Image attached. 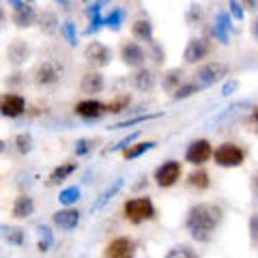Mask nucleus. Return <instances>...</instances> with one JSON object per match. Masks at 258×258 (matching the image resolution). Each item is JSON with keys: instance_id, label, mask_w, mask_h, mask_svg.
I'll list each match as a JSON object with an SVG mask.
<instances>
[{"instance_id": "f257e3e1", "label": "nucleus", "mask_w": 258, "mask_h": 258, "mask_svg": "<svg viewBox=\"0 0 258 258\" xmlns=\"http://www.w3.org/2000/svg\"><path fill=\"white\" fill-rule=\"evenodd\" d=\"M224 220V209L215 203H198L185 215V228L198 243H211Z\"/></svg>"}, {"instance_id": "f03ea898", "label": "nucleus", "mask_w": 258, "mask_h": 258, "mask_svg": "<svg viewBox=\"0 0 258 258\" xmlns=\"http://www.w3.org/2000/svg\"><path fill=\"white\" fill-rule=\"evenodd\" d=\"M123 213L125 220L132 224H142V222H151L155 220L157 209L153 205V200L149 196H140V198H132L123 205Z\"/></svg>"}, {"instance_id": "7ed1b4c3", "label": "nucleus", "mask_w": 258, "mask_h": 258, "mask_svg": "<svg viewBox=\"0 0 258 258\" xmlns=\"http://www.w3.org/2000/svg\"><path fill=\"white\" fill-rule=\"evenodd\" d=\"M230 74V64L228 62H222V60H211V62H207L203 64L198 71H196V82L198 86H203V88H209V86H213L217 82H222L224 78H228Z\"/></svg>"}, {"instance_id": "20e7f679", "label": "nucleus", "mask_w": 258, "mask_h": 258, "mask_svg": "<svg viewBox=\"0 0 258 258\" xmlns=\"http://www.w3.org/2000/svg\"><path fill=\"white\" fill-rule=\"evenodd\" d=\"M211 159L220 168H239L245 161V151L235 142H224L213 151Z\"/></svg>"}, {"instance_id": "39448f33", "label": "nucleus", "mask_w": 258, "mask_h": 258, "mask_svg": "<svg viewBox=\"0 0 258 258\" xmlns=\"http://www.w3.org/2000/svg\"><path fill=\"white\" fill-rule=\"evenodd\" d=\"M62 78V64L58 60H43L35 69V84L37 86H52Z\"/></svg>"}, {"instance_id": "423d86ee", "label": "nucleus", "mask_w": 258, "mask_h": 258, "mask_svg": "<svg viewBox=\"0 0 258 258\" xmlns=\"http://www.w3.org/2000/svg\"><path fill=\"white\" fill-rule=\"evenodd\" d=\"M84 58H86V62L91 64V67L103 69V67H108L110 60H112V50L101 41H91L86 45V50H84Z\"/></svg>"}, {"instance_id": "0eeeda50", "label": "nucleus", "mask_w": 258, "mask_h": 258, "mask_svg": "<svg viewBox=\"0 0 258 258\" xmlns=\"http://www.w3.org/2000/svg\"><path fill=\"white\" fill-rule=\"evenodd\" d=\"M181 174H183V168H181V161H176V159H168L164 161L157 170H155V181L159 187H172V185L181 179Z\"/></svg>"}, {"instance_id": "6e6552de", "label": "nucleus", "mask_w": 258, "mask_h": 258, "mask_svg": "<svg viewBox=\"0 0 258 258\" xmlns=\"http://www.w3.org/2000/svg\"><path fill=\"white\" fill-rule=\"evenodd\" d=\"M211 155H213V147H211V142L205 140V138H200V140L189 142L187 151H185V161L198 168V166L207 164V161L211 159Z\"/></svg>"}, {"instance_id": "1a4fd4ad", "label": "nucleus", "mask_w": 258, "mask_h": 258, "mask_svg": "<svg viewBox=\"0 0 258 258\" xmlns=\"http://www.w3.org/2000/svg\"><path fill=\"white\" fill-rule=\"evenodd\" d=\"M209 52H211V43H209V39L205 37H191L187 45H185L183 50V60L187 64H194V62H200L205 60Z\"/></svg>"}, {"instance_id": "9d476101", "label": "nucleus", "mask_w": 258, "mask_h": 258, "mask_svg": "<svg viewBox=\"0 0 258 258\" xmlns=\"http://www.w3.org/2000/svg\"><path fill=\"white\" fill-rule=\"evenodd\" d=\"M136 256V241L129 237H116L103 249V258H134Z\"/></svg>"}, {"instance_id": "9b49d317", "label": "nucleus", "mask_w": 258, "mask_h": 258, "mask_svg": "<svg viewBox=\"0 0 258 258\" xmlns=\"http://www.w3.org/2000/svg\"><path fill=\"white\" fill-rule=\"evenodd\" d=\"M120 58H123V62L127 67L140 69L144 64V60H147V52L142 50V45L136 41V39H132V41H125L120 45Z\"/></svg>"}, {"instance_id": "f8f14e48", "label": "nucleus", "mask_w": 258, "mask_h": 258, "mask_svg": "<svg viewBox=\"0 0 258 258\" xmlns=\"http://www.w3.org/2000/svg\"><path fill=\"white\" fill-rule=\"evenodd\" d=\"M24 110H26V99L22 95H15V93L0 95V114L3 116L18 118L24 114Z\"/></svg>"}, {"instance_id": "ddd939ff", "label": "nucleus", "mask_w": 258, "mask_h": 258, "mask_svg": "<svg viewBox=\"0 0 258 258\" xmlns=\"http://www.w3.org/2000/svg\"><path fill=\"white\" fill-rule=\"evenodd\" d=\"M76 114L86 118V120L99 118V116L106 114V103H101L97 99H84V101H80L76 106Z\"/></svg>"}, {"instance_id": "4468645a", "label": "nucleus", "mask_w": 258, "mask_h": 258, "mask_svg": "<svg viewBox=\"0 0 258 258\" xmlns=\"http://www.w3.org/2000/svg\"><path fill=\"white\" fill-rule=\"evenodd\" d=\"M37 11H35V7H32L30 3H22L18 9L13 11V24L18 28H30L32 24L37 22Z\"/></svg>"}, {"instance_id": "2eb2a0df", "label": "nucleus", "mask_w": 258, "mask_h": 258, "mask_svg": "<svg viewBox=\"0 0 258 258\" xmlns=\"http://www.w3.org/2000/svg\"><path fill=\"white\" fill-rule=\"evenodd\" d=\"M52 220L60 230H74L80 224V211H76V209H71V207L60 209V211H56L52 215Z\"/></svg>"}, {"instance_id": "dca6fc26", "label": "nucleus", "mask_w": 258, "mask_h": 258, "mask_svg": "<svg viewBox=\"0 0 258 258\" xmlns=\"http://www.w3.org/2000/svg\"><path fill=\"white\" fill-rule=\"evenodd\" d=\"M103 86H106V80H103V76L99 74V71H91V74H86L82 78V84H80L82 93H86V95H99L103 91Z\"/></svg>"}, {"instance_id": "f3484780", "label": "nucleus", "mask_w": 258, "mask_h": 258, "mask_svg": "<svg viewBox=\"0 0 258 258\" xmlns=\"http://www.w3.org/2000/svg\"><path fill=\"white\" fill-rule=\"evenodd\" d=\"M30 56V47L26 41H13L9 45V50H7V58H9L11 64H15V67H20L22 62H26Z\"/></svg>"}, {"instance_id": "a211bd4d", "label": "nucleus", "mask_w": 258, "mask_h": 258, "mask_svg": "<svg viewBox=\"0 0 258 258\" xmlns=\"http://www.w3.org/2000/svg\"><path fill=\"white\" fill-rule=\"evenodd\" d=\"M32 211H35V203H32V198H30V196L22 194V196L15 198L13 209H11L13 217H18V220H26V217L32 215Z\"/></svg>"}, {"instance_id": "6ab92c4d", "label": "nucleus", "mask_w": 258, "mask_h": 258, "mask_svg": "<svg viewBox=\"0 0 258 258\" xmlns=\"http://www.w3.org/2000/svg\"><path fill=\"white\" fill-rule=\"evenodd\" d=\"M132 32H134V39L136 41H144V43H151L155 35H153V24L149 20H136L132 24Z\"/></svg>"}, {"instance_id": "aec40b11", "label": "nucleus", "mask_w": 258, "mask_h": 258, "mask_svg": "<svg viewBox=\"0 0 258 258\" xmlns=\"http://www.w3.org/2000/svg\"><path fill=\"white\" fill-rule=\"evenodd\" d=\"M123 185H125V179H116V181H114V183H112V185H108V187H106V189H103V191H101V196H99V198H97V203L93 205V213H95V211H101V209H103V207H106V205L110 203V200H112V198H114V196H116V194L120 191V187H123Z\"/></svg>"}, {"instance_id": "412c9836", "label": "nucleus", "mask_w": 258, "mask_h": 258, "mask_svg": "<svg viewBox=\"0 0 258 258\" xmlns=\"http://www.w3.org/2000/svg\"><path fill=\"white\" fill-rule=\"evenodd\" d=\"M134 84L138 91L142 93H149L153 86H155V74H153L151 69L147 67H140L138 71H136V76H134Z\"/></svg>"}, {"instance_id": "4be33fe9", "label": "nucleus", "mask_w": 258, "mask_h": 258, "mask_svg": "<svg viewBox=\"0 0 258 258\" xmlns=\"http://www.w3.org/2000/svg\"><path fill=\"white\" fill-rule=\"evenodd\" d=\"M37 22H39V28H41L43 35H50V37L56 35L58 28H60V22H58V18H56V13H52V11H43L37 18Z\"/></svg>"}, {"instance_id": "5701e85b", "label": "nucleus", "mask_w": 258, "mask_h": 258, "mask_svg": "<svg viewBox=\"0 0 258 258\" xmlns=\"http://www.w3.org/2000/svg\"><path fill=\"white\" fill-rule=\"evenodd\" d=\"M155 147H157V142L147 140V142H138V144H129V147L123 149L120 153H123V159H138L140 155L149 153L151 149H155Z\"/></svg>"}, {"instance_id": "b1692460", "label": "nucleus", "mask_w": 258, "mask_h": 258, "mask_svg": "<svg viewBox=\"0 0 258 258\" xmlns=\"http://www.w3.org/2000/svg\"><path fill=\"white\" fill-rule=\"evenodd\" d=\"M187 185L194 187V189H198V191L209 189V185H211V176H209V172L203 170V168H196V170L187 176Z\"/></svg>"}, {"instance_id": "393cba45", "label": "nucleus", "mask_w": 258, "mask_h": 258, "mask_svg": "<svg viewBox=\"0 0 258 258\" xmlns=\"http://www.w3.org/2000/svg\"><path fill=\"white\" fill-rule=\"evenodd\" d=\"M76 164H60V166H56L54 170L50 172V176H47V185H58L60 181L64 179H69L71 174L76 172Z\"/></svg>"}, {"instance_id": "a878e982", "label": "nucleus", "mask_w": 258, "mask_h": 258, "mask_svg": "<svg viewBox=\"0 0 258 258\" xmlns=\"http://www.w3.org/2000/svg\"><path fill=\"white\" fill-rule=\"evenodd\" d=\"M181 84H183V71L181 69H170L168 74H164V78H161V88H164L166 93H174Z\"/></svg>"}, {"instance_id": "bb28decb", "label": "nucleus", "mask_w": 258, "mask_h": 258, "mask_svg": "<svg viewBox=\"0 0 258 258\" xmlns=\"http://www.w3.org/2000/svg\"><path fill=\"white\" fill-rule=\"evenodd\" d=\"M200 91H203V86H198L196 82H183L176 91L172 93V99L174 101H183V99H189L191 95H198Z\"/></svg>"}, {"instance_id": "cd10ccee", "label": "nucleus", "mask_w": 258, "mask_h": 258, "mask_svg": "<svg viewBox=\"0 0 258 258\" xmlns=\"http://www.w3.org/2000/svg\"><path fill=\"white\" fill-rule=\"evenodd\" d=\"M88 20H91V24H88V28L86 32L91 35V32H97L99 28H103V18H101V5H93V7H88Z\"/></svg>"}, {"instance_id": "c85d7f7f", "label": "nucleus", "mask_w": 258, "mask_h": 258, "mask_svg": "<svg viewBox=\"0 0 258 258\" xmlns=\"http://www.w3.org/2000/svg\"><path fill=\"white\" fill-rule=\"evenodd\" d=\"M3 230V239L9 241L11 245H22L24 243V230L18 228V226H0Z\"/></svg>"}, {"instance_id": "c756f323", "label": "nucleus", "mask_w": 258, "mask_h": 258, "mask_svg": "<svg viewBox=\"0 0 258 258\" xmlns=\"http://www.w3.org/2000/svg\"><path fill=\"white\" fill-rule=\"evenodd\" d=\"M80 196H82V189L78 187V185H74V187H64L60 194H58V203L64 205V207H71V205H76Z\"/></svg>"}, {"instance_id": "7c9ffc66", "label": "nucleus", "mask_w": 258, "mask_h": 258, "mask_svg": "<svg viewBox=\"0 0 258 258\" xmlns=\"http://www.w3.org/2000/svg\"><path fill=\"white\" fill-rule=\"evenodd\" d=\"M161 116V112H153V114H140V116H134V118H127V120H120V123L116 125H112L110 129L114 132V129H125V127H136V125H140L144 123V120H153V118H159Z\"/></svg>"}, {"instance_id": "2f4dec72", "label": "nucleus", "mask_w": 258, "mask_h": 258, "mask_svg": "<svg viewBox=\"0 0 258 258\" xmlns=\"http://www.w3.org/2000/svg\"><path fill=\"white\" fill-rule=\"evenodd\" d=\"M39 243H37V247H39V252H47L52 245H54V235H52V230L47 228V226H39Z\"/></svg>"}, {"instance_id": "473e14b6", "label": "nucleus", "mask_w": 258, "mask_h": 258, "mask_svg": "<svg viewBox=\"0 0 258 258\" xmlns=\"http://www.w3.org/2000/svg\"><path fill=\"white\" fill-rule=\"evenodd\" d=\"M125 20V11L123 9H112L108 18H103V26H108L110 30H120Z\"/></svg>"}, {"instance_id": "72a5a7b5", "label": "nucleus", "mask_w": 258, "mask_h": 258, "mask_svg": "<svg viewBox=\"0 0 258 258\" xmlns=\"http://www.w3.org/2000/svg\"><path fill=\"white\" fill-rule=\"evenodd\" d=\"M129 103H132V97H129V95H120V97H116L114 101L108 103L106 112H108V114H118V112H123Z\"/></svg>"}, {"instance_id": "f704fd0d", "label": "nucleus", "mask_w": 258, "mask_h": 258, "mask_svg": "<svg viewBox=\"0 0 258 258\" xmlns=\"http://www.w3.org/2000/svg\"><path fill=\"white\" fill-rule=\"evenodd\" d=\"M205 18V11H203V7L194 3L189 9H187V15H185V22H187V26H198L200 22H203Z\"/></svg>"}, {"instance_id": "c9c22d12", "label": "nucleus", "mask_w": 258, "mask_h": 258, "mask_svg": "<svg viewBox=\"0 0 258 258\" xmlns=\"http://www.w3.org/2000/svg\"><path fill=\"white\" fill-rule=\"evenodd\" d=\"M58 30H60V35L64 37V41H67L69 45H78V32H76L74 22H62Z\"/></svg>"}, {"instance_id": "e433bc0d", "label": "nucleus", "mask_w": 258, "mask_h": 258, "mask_svg": "<svg viewBox=\"0 0 258 258\" xmlns=\"http://www.w3.org/2000/svg\"><path fill=\"white\" fill-rule=\"evenodd\" d=\"M164 258H198V254L187 245H174L172 249H168Z\"/></svg>"}, {"instance_id": "4c0bfd02", "label": "nucleus", "mask_w": 258, "mask_h": 258, "mask_svg": "<svg viewBox=\"0 0 258 258\" xmlns=\"http://www.w3.org/2000/svg\"><path fill=\"white\" fill-rule=\"evenodd\" d=\"M15 147H18V151L22 153V155L30 153V149H32V136L30 134H18V136H15Z\"/></svg>"}, {"instance_id": "58836bf2", "label": "nucleus", "mask_w": 258, "mask_h": 258, "mask_svg": "<svg viewBox=\"0 0 258 258\" xmlns=\"http://www.w3.org/2000/svg\"><path fill=\"white\" fill-rule=\"evenodd\" d=\"M138 136H140V129H136L134 134H129V136H125V138H120L114 147H110L108 149V153H114V151H123V149H127L129 144H134L136 140H138Z\"/></svg>"}, {"instance_id": "ea45409f", "label": "nucleus", "mask_w": 258, "mask_h": 258, "mask_svg": "<svg viewBox=\"0 0 258 258\" xmlns=\"http://www.w3.org/2000/svg\"><path fill=\"white\" fill-rule=\"evenodd\" d=\"M95 149V140H91V138H80L78 142H76V155L78 157H82V155H88Z\"/></svg>"}, {"instance_id": "a19ab883", "label": "nucleus", "mask_w": 258, "mask_h": 258, "mask_svg": "<svg viewBox=\"0 0 258 258\" xmlns=\"http://www.w3.org/2000/svg\"><path fill=\"white\" fill-rule=\"evenodd\" d=\"M213 26L222 28V30H226V32H230V28H232V20H230V15L226 13V11L215 13V22H213Z\"/></svg>"}, {"instance_id": "79ce46f5", "label": "nucleus", "mask_w": 258, "mask_h": 258, "mask_svg": "<svg viewBox=\"0 0 258 258\" xmlns=\"http://www.w3.org/2000/svg\"><path fill=\"white\" fill-rule=\"evenodd\" d=\"M247 230H249V239H252V243H254V245H258V213L249 215Z\"/></svg>"}, {"instance_id": "37998d69", "label": "nucleus", "mask_w": 258, "mask_h": 258, "mask_svg": "<svg viewBox=\"0 0 258 258\" xmlns=\"http://www.w3.org/2000/svg\"><path fill=\"white\" fill-rule=\"evenodd\" d=\"M149 47H151V54H153V60H155L157 64H161L164 62V58H166V52L161 50V45L155 41V39H153V41L149 43Z\"/></svg>"}, {"instance_id": "c03bdc74", "label": "nucleus", "mask_w": 258, "mask_h": 258, "mask_svg": "<svg viewBox=\"0 0 258 258\" xmlns=\"http://www.w3.org/2000/svg\"><path fill=\"white\" fill-rule=\"evenodd\" d=\"M245 106H247V103H243V101H241V103H235V106L226 108V110H224V114H220V116H213V118H211V123H220V120H224V118L232 116V114H235V112H237L239 108H245Z\"/></svg>"}, {"instance_id": "a18cd8bd", "label": "nucleus", "mask_w": 258, "mask_h": 258, "mask_svg": "<svg viewBox=\"0 0 258 258\" xmlns=\"http://www.w3.org/2000/svg\"><path fill=\"white\" fill-rule=\"evenodd\" d=\"M228 15H230L232 20H237V22L243 20L245 13H243V7L239 5V0H230V13H228Z\"/></svg>"}, {"instance_id": "49530a36", "label": "nucleus", "mask_w": 258, "mask_h": 258, "mask_svg": "<svg viewBox=\"0 0 258 258\" xmlns=\"http://www.w3.org/2000/svg\"><path fill=\"white\" fill-rule=\"evenodd\" d=\"M237 88H239V82H237V80H228V82L222 86V95H224V97H230L232 93L237 91Z\"/></svg>"}, {"instance_id": "de8ad7c7", "label": "nucleus", "mask_w": 258, "mask_h": 258, "mask_svg": "<svg viewBox=\"0 0 258 258\" xmlns=\"http://www.w3.org/2000/svg\"><path fill=\"white\" fill-rule=\"evenodd\" d=\"M239 5L243 7V11H258V0H239Z\"/></svg>"}, {"instance_id": "09e8293b", "label": "nucleus", "mask_w": 258, "mask_h": 258, "mask_svg": "<svg viewBox=\"0 0 258 258\" xmlns=\"http://www.w3.org/2000/svg\"><path fill=\"white\" fill-rule=\"evenodd\" d=\"M252 35H254V39H258V18L252 22Z\"/></svg>"}, {"instance_id": "8fccbe9b", "label": "nucleus", "mask_w": 258, "mask_h": 258, "mask_svg": "<svg viewBox=\"0 0 258 258\" xmlns=\"http://www.w3.org/2000/svg\"><path fill=\"white\" fill-rule=\"evenodd\" d=\"M252 187H254V191L258 194V170H256L254 176H252Z\"/></svg>"}, {"instance_id": "3c124183", "label": "nucleus", "mask_w": 258, "mask_h": 258, "mask_svg": "<svg viewBox=\"0 0 258 258\" xmlns=\"http://www.w3.org/2000/svg\"><path fill=\"white\" fill-rule=\"evenodd\" d=\"M20 78H22V74H15V76H11V82H13V84H20V82H22Z\"/></svg>"}, {"instance_id": "603ef678", "label": "nucleus", "mask_w": 258, "mask_h": 258, "mask_svg": "<svg viewBox=\"0 0 258 258\" xmlns=\"http://www.w3.org/2000/svg\"><path fill=\"white\" fill-rule=\"evenodd\" d=\"M252 120H254V123L258 125V106H256V108L252 110Z\"/></svg>"}, {"instance_id": "864d4df0", "label": "nucleus", "mask_w": 258, "mask_h": 258, "mask_svg": "<svg viewBox=\"0 0 258 258\" xmlns=\"http://www.w3.org/2000/svg\"><path fill=\"white\" fill-rule=\"evenodd\" d=\"M56 3H58L62 9H69V0H56Z\"/></svg>"}, {"instance_id": "5fc2aeb1", "label": "nucleus", "mask_w": 258, "mask_h": 258, "mask_svg": "<svg viewBox=\"0 0 258 258\" xmlns=\"http://www.w3.org/2000/svg\"><path fill=\"white\" fill-rule=\"evenodd\" d=\"M9 5L13 7V9H18V7L22 5V0H9Z\"/></svg>"}, {"instance_id": "6e6d98bb", "label": "nucleus", "mask_w": 258, "mask_h": 258, "mask_svg": "<svg viewBox=\"0 0 258 258\" xmlns=\"http://www.w3.org/2000/svg\"><path fill=\"white\" fill-rule=\"evenodd\" d=\"M5 22V9H3V5H0V24Z\"/></svg>"}, {"instance_id": "4d7b16f0", "label": "nucleus", "mask_w": 258, "mask_h": 258, "mask_svg": "<svg viewBox=\"0 0 258 258\" xmlns=\"http://www.w3.org/2000/svg\"><path fill=\"white\" fill-rule=\"evenodd\" d=\"M106 3H110V0H97V5H101V7L106 5Z\"/></svg>"}, {"instance_id": "13d9d810", "label": "nucleus", "mask_w": 258, "mask_h": 258, "mask_svg": "<svg viewBox=\"0 0 258 258\" xmlns=\"http://www.w3.org/2000/svg\"><path fill=\"white\" fill-rule=\"evenodd\" d=\"M0 153H5V142L0 140Z\"/></svg>"}, {"instance_id": "bf43d9fd", "label": "nucleus", "mask_w": 258, "mask_h": 258, "mask_svg": "<svg viewBox=\"0 0 258 258\" xmlns=\"http://www.w3.org/2000/svg\"><path fill=\"white\" fill-rule=\"evenodd\" d=\"M28 3H32V0H28Z\"/></svg>"}]
</instances>
